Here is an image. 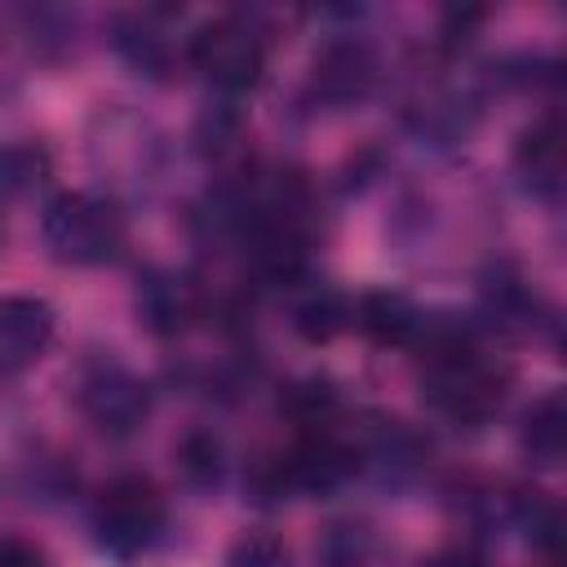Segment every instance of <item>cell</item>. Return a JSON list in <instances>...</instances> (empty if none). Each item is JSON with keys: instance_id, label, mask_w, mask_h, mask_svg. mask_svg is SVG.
<instances>
[{"instance_id": "obj_1", "label": "cell", "mask_w": 567, "mask_h": 567, "mask_svg": "<svg viewBox=\"0 0 567 567\" xmlns=\"http://www.w3.org/2000/svg\"><path fill=\"white\" fill-rule=\"evenodd\" d=\"M505 385H509V368L478 354L474 346H465V337H456L447 346H434L430 363H425V377H421L425 399L439 412L456 416V421L492 416L505 399Z\"/></svg>"}, {"instance_id": "obj_2", "label": "cell", "mask_w": 567, "mask_h": 567, "mask_svg": "<svg viewBox=\"0 0 567 567\" xmlns=\"http://www.w3.org/2000/svg\"><path fill=\"white\" fill-rule=\"evenodd\" d=\"M40 235H44V248L62 266H102L124 244V217L102 195L66 190L49 199L40 217Z\"/></svg>"}, {"instance_id": "obj_3", "label": "cell", "mask_w": 567, "mask_h": 567, "mask_svg": "<svg viewBox=\"0 0 567 567\" xmlns=\"http://www.w3.org/2000/svg\"><path fill=\"white\" fill-rule=\"evenodd\" d=\"M159 527H164V501L151 478L124 474L102 487L93 505V532L111 558H137L142 549L155 545Z\"/></svg>"}, {"instance_id": "obj_4", "label": "cell", "mask_w": 567, "mask_h": 567, "mask_svg": "<svg viewBox=\"0 0 567 567\" xmlns=\"http://www.w3.org/2000/svg\"><path fill=\"white\" fill-rule=\"evenodd\" d=\"M190 62L204 71V80L221 93H244L261 80L266 66V44L257 27L239 13L213 18L190 35Z\"/></svg>"}, {"instance_id": "obj_5", "label": "cell", "mask_w": 567, "mask_h": 567, "mask_svg": "<svg viewBox=\"0 0 567 567\" xmlns=\"http://www.w3.org/2000/svg\"><path fill=\"white\" fill-rule=\"evenodd\" d=\"M80 408L106 434H133L151 412V390L115 359H97L80 377Z\"/></svg>"}, {"instance_id": "obj_6", "label": "cell", "mask_w": 567, "mask_h": 567, "mask_svg": "<svg viewBox=\"0 0 567 567\" xmlns=\"http://www.w3.org/2000/svg\"><path fill=\"white\" fill-rule=\"evenodd\" d=\"M53 341V306L40 297H0V377L27 372Z\"/></svg>"}, {"instance_id": "obj_7", "label": "cell", "mask_w": 567, "mask_h": 567, "mask_svg": "<svg viewBox=\"0 0 567 567\" xmlns=\"http://www.w3.org/2000/svg\"><path fill=\"white\" fill-rule=\"evenodd\" d=\"M377 84V53L372 44L354 40V35H341V40H328L319 53H315V93L323 102H359L368 97Z\"/></svg>"}, {"instance_id": "obj_8", "label": "cell", "mask_w": 567, "mask_h": 567, "mask_svg": "<svg viewBox=\"0 0 567 567\" xmlns=\"http://www.w3.org/2000/svg\"><path fill=\"white\" fill-rule=\"evenodd\" d=\"M350 474H354V452L346 443H337L332 434H323V430L301 439L279 465V478L288 487H301V492H332Z\"/></svg>"}, {"instance_id": "obj_9", "label": "cell", "mask_w": 567, "mask_h": 567, "mask_svg": "<svg viewBox=\"0 0 567 567\" xmlns=\"http://www.w3.org/2000/svg\"><path fill=\"white\" fill-rule=\"evenodd\" d=\"M137 315L151 332L168 337V332L186 328V319L195 315V297H190L186 279H177L173 270H146L137 279Z\"/></svg>"}, {"instance_id": "obj_10", "label": "cell", "mask_w": 567, "mask_h": 567, "mask_svg": "<svg viewBox=\"0 0 567 567\" xmlns=\"http://www.w3.org/2000/svg\"><path fill=\"white\" fill-rule=\"evenodd\" d=\"M354 323L381 346H416L421 328H425V315L403 292H368L354 306Z\"/></svg>"}, {"instance_id": "obj_11", "label": "cell", "mask_w": 567, "mask_h": 567, "mask_svg": "<svg viewBox=\"0 0 567 567\" xmlns=\"http://www.w3.org/2000/svg\"><path fill=\"white\" fill-rule=\"evenodd\" d=\"M514 164H518V177L536 195H558V186H563V133H558V120L532 124L518 137Z\"/></svg>"}, {"instance_id": "obj_12", "label": "cell", "mask_w": 567, "mask_h": 567, "mask_svg": "<svg viewBox=\"0 0 567 567\" xmlns=\"http://www.w3.org/2000/svg\"><path fill=\"white\" fill-rule=\"evenodd\" d=\"M563 447H567V412H563V399L558 394H545L523 416V452L536 465L549 470V465L563 461Z\"/></svg>"}, {"instance_id": "obj_13", "label": "cell", "mask_w": 567, "mask_h": 567, "mask_svg": "<svg viewBox=\"0 0 567 567\" xmlns=\"http://www.w3.org/2000/svg\"><path fill=\"white\" fill-rule=\"evenodd\" d=\"M346 319H350V306H346L341 292H332V288H319V292H310V297L297 306V332H301L306 341H328V337H337V332L346 328Z\"/></svg>"}, {"instance_id": "obj_14", "label": "cell", "mask_w": 567, "mask_h": 567, "mask_svg": "<svg viewBox=\"0 0 567 567\" xmlns=\"http://www.w3.org/2000/svg\"><path fill=\"white\" fill-rule=\"evenodd\" d=\"M120 49H124V58H128L133 66H142V71H164V62H168V40H164L159 27L151 22V13H137V18H128V22L120 27Z\"/></svg>"}, {"instance_id": "obj_15", "label": "cell", "mask_w": 567, "mask_h": 567, "mask_svg": "<svg viewBox=\"0 0 567 567\" xmlns=\"http://www.w3.org/2000/svg\"><path fill=\"white\" fill-rule=\"evenodd\" d=\"M226 567H292L288 558V545L279 536H266V532H248L230 545L226 554Z\"/></svg>"}, {"instance_id": "obj_16", "label": "cell", "mask_w": 567, "mask_h": 567, "mask_svg": "<svg viewBox=\"0 0 567 567\" xmlns=\"http://www.w3.org/2000/svg\"><path fill=\"white\" fill-rule=\"evenodd\" d=\"M44 173V155L31 151V146H9L0 151V190L13 195V190H27L31 182H40Z\"/></svg>"}, {"instance_id": "obj_17", "label": "cell", "mask_w": 567, "mask_h": 567, "mask_svg": "<svg viewBox=\"0 0 567 567\" xmlns=\"http://www.w3.org/2000/svg\"><path fill=\"white\" fill-rule=\"evenodd\" d=\"M0 567H44V554L22 536H4L0 540Z\"/></svg>"}, {"instance_id": "obj_18", "label": "cell", "mask_w": 567, "mask_h": 567, "mask_svg": "<svg viewBox=\"0 0 567 567\" xmlns=\"http://www.w3.org/2000/svg\"><path fill=\"white\" fill-rule=\"evenodd\" d=\"M425 567H483L470 549H439L434 558H425Z\"/></svg>"}]
</instances>
